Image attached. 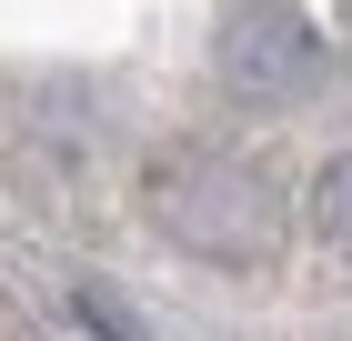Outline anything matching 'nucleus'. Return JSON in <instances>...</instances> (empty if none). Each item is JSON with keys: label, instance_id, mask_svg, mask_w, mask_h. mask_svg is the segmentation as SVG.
Wrapping results in <instances>:
<instances>
[{"label": "nucleus", "instance_id": "f257e3e1", "mask_svg": "<svg viewBox=\"0 0 352 341\" xmlns=\"http://www.w3.org/2000/svg\"><path fill=\"white\" fill-rule=\"evenodd\" d=\"M151 211H162V231L182 241V251H201V261H221V271H252L272 251L262 171H242V161H221V151L162 161V171H151Z\"/></svg>", "mask_w": 352, "mask_h": 341}, {"label": "nucleus", "instance_id": "f03ea898", "mask_svg": "<svg viewBox=\"0 0 352 341\" xmlns=\"http://www.w3.org/2000/svg\"><path fill=\"white\" fill-rule=\"evenodd\" d=\"M322 30L302 21L292 0H232V21H221V80L262 110H292L322 91Z\"/></svg>", "mask_w": 352, "mask_h": 341}, {"label": "nucleus", "instance_id": "7ed1b4c3", "mask_svg": "<svg viewBox=\"0 0 352 341\" xmlns=\"http://www.w3.org/2000/svg\"><path fill=\"white\" fill-rule=\"evenodd\" d=\"M312 231H322V251H342V261H352V151L312 181Z\"/></svg>", "mask_w": 352, "mask_h": 341}]
</instances>
